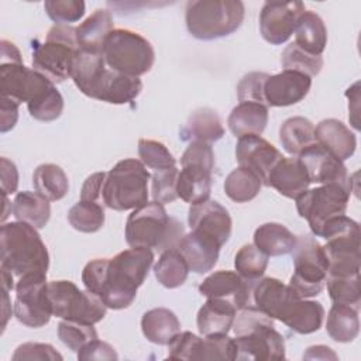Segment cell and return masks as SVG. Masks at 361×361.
I'll return each instance as SVG.
<instances>
[{
    "label": "cell",
    "instance_id": "22",
    "mask_svg": "<svg viewBox=\"0 0 361 361\" xmlns=\"http://www.w3.org/2000/svg\"><path fill=\"white\" fill-rule=\"evenodd\" d=\"M310 179L299 158L283 157L269 172L268 186L288 199H296L307 190Z\"/></svg>",
    "mask_w": 361,
    "mask_h": 361
},
{
    "label": "cell",
    "instance_id": "27",
    "mask_svg": "<svg viewBox=\"0 0 361 361\" xmlns=\"http://www.w3.org/2000/svg\"><path fill=\"white\" fill-rule=\"evenodd\" d=\"M235 314L237 309L230 302L217 298H207L197 312V330L202 336L227 334L233 327Z\"/></svg>",
    "mask_w": 361,
    "mask_h": 361
},
{
    "label": "cell",
    "instance_id": "14",
    "mask_svg": "<svg viewBox=\"0 0 361 361\" xmlns=\"http://www.w3.org/2000/svg\"><path fill=\"white\" fill-rule=\"evenodd\" d=\"M188 224L190 231L214 241L220 248L228 241L233 227L228 210L217 200L212 199L190 204Z\"/></svg>",
    "mask_w": 361,
    "mask_h": 361
},
{
    "label": "cell",
    "instance_id": "56",
    "mask_svg": "<svg viewBox=\"0 0 361 361\" xmlns=\"http://www.w3.org/2000/svg\"><path fill=\"white\" fill-rule=\"evenodd\" d=\"M106 176L107 172H94L90 176H87L80 190V200L97 202L103 204V186Z\"/></svg>",
    "mask_w": 361,
    "mask_h": 361
},
{
    "label": "cell",
    "instance_id": "17",
    "mask_svg": "<svg viewBox=\"0 0 361 361\" xmlns=\"http://www.w3.org/2000/svg\"><path fill=\"white\" fill-rule=\"evenodd\" d=\"M235 360H285V340L275 330V324L261 326L243 336H235Z\"/></svg>",
    "mask_w": 361,
    "mask_h": 361
},
{
    "label": "cell",
    "instance_id": "28",
    "mask_svg": "<svg viewBox=\"0 0 361 361\" xmlns=\"http://www.w3.org/2000/svg\"><path fill=\"white\" fill-rule=\"evenodd\" d=\"M268 107L259 103H238L228 114L227 124L230 131L241 138L244 135H261L268 124Z\"/></svg>",
    "mask_w": 361,
    "mask_h": 361
},
{
    "label": "cell",
    "instance_id": "61",
    "mask_svg": "<svg viewBox=\"0 0 361 361\" xmlns=\"http://www.w3.org/2000/svg\"><path fill=\"white\" fill-rule=\"evenodd\" d=\"M305 360H337V354L327 345H312L303 354Z\"/></svg>",
    "mask_w": 361,
    "mask_h": 361
},
{
    "label": "cell",
    "instance_id": "7",
    "mask_svg": "<svg viewBox=\"0 0 361 361\" xmlns=\"http://www.w3.org/2000/svg\"><path fill=\"white\" fill-rule=\"evenodd\" d=\"M102 54L110 69L135 78L149 72L155 62L151 42L127 28H114L107 35Z\"/></svg>",
    "mask_w": 361,
    "mask_h": 361
},
{
    "label": "cell",
    "instance_id": "30",
    "mask_svg": "<svg viewBox=\"0 0 361 361\" xmlns=\"http://www.w3.org/2000/svg\"><path fill=\"white\" fill-rule=\"evenodd\" d=\"M141 330L148 341L158 345H168L180 333V322L172 310L154 307L142 314Z\"/></svg>",
    "mask_w": 361,
    "mask_h": 361
},
{
    "label": "cell",
    "instance_id": "20",
    "mask_svg": "<svg viewBox=\"0 0 361 361\" xmlns=\"http://www.w3.org/2000/svg\"><path fill=\"white\" fill-rule=\"evenodd\" d=\"M141 90L142 82L140 78L118 73L107 66L99 78L90 97L111 104H127L135 100Z\"/></svg>",
    "mask_w": 361,
    "mask_h": 361
},
{
    "label": "cell",
    "instance_id": "21",
    "mask_svg": "<svg viewBox=\"0 0 361 361\" xmlns=\"http://www.w3.org/2000/svg\"><path fill=\"white\" fill-rule=\"evenodd\" d=\"M254 306L267 313L269 317L282 320L290 303L298 299L292 289L276 278H261L252 288Z\"/></svg>",
    "mask_w": 361,
    "mask_h": 361
},
{
    "label": "cell",
    "instance_id": "42",
    "mask_svg": "<svg viewBox=\"0 0 361 361\" xmlns=\"http://www.w3.org/2000/svg\"><path fill=\"white\" fill-rule=\"evenodd\" d=\"M268 267V255L254 244H244L234 257L235 271L247 281L261 279Z\"/></svg>",
    "mask_w": 361,
    "mask_h": 361
},
{
    "label": "cell",
    "instance_id": "26",
    "mask_svg": "<svg viewBox=\"0 0 361 361\" xmlns=\"http://www.w3.org/2000/svg\"><path fill=\"white\" fill-rule=\"evenodd\" d=\"M224 135V128L219 114L210 107L195 110L179 131L180 140L186 142H207L219 141Z\"/></svg>",
    "mask_w": 361,
    "mask_h": 361
},
{
    "label": "cell",
    "instance_id": "58",
    "mask_svg": "<svg viewBox=\"0 0 361 361\" xmlns=\"http://www.w3.org/2000/svg\"><path fill=\"white\" fill-rule=\"evenodd\" d=\"M18 103L1 97L0 100V131L7 133L17 124L18 120Z\"/></svg>",
    "mask_w": 361,
    "mask_h": 361
},
{
    "label": "cell",
    "instance_id": "54",
    "mask_svg": "<svg viewBox=\"0 0 361 361\" xmlns=\"http://www.w3.org/2000/svg\"><path fill=\"white\" fill-rule=\"evenodd\" d=\"M203 165L206 168H214V152L212 144L207 142H189L188 148L180 157V165Z\"/></svg>",
    "mask_w": 361,
    "mask_h": 361
},
{
    "label": "cell",
    "instance_id": "9",
    "mask_svg": "<svg viewBox=\"0 0 361 361\" xmlns=\"http://www.w3.org/2000/svg\"><path fill=\"white\" fill-rule=\"evenodd\" d=\"M48 299L52 316L96 324L104 319L107 306L90 290H80L72 281L48 282Z\"/></svg>",
    "mask_w": 361,
    "mask_h": 361
},
{
    "label": "cell",
    "instance_id": "11",
    "mask_svg": "<svg viewBox=\"0 0 361 361\" xmlns=\"http://www.w3.org/2000/svg\"><path fill=\"white\" fill-rule=\"evenodd\" d=\"M13 313L27 327L38 329L49 323L52 309L48 299L47 275L28 274L17 279Z\"/></svg>",
    "mask_w": 361,
    "mask_h": 361
},
{
    "label": "cell",
    "instance_id": "59",
    "mask_svg": "<svg viewBox=\"0 0 361 361\" xmlns=\"http://www.w3.org/2000/svg\"><path fill=\"white\" fill-rule=\"evenodd\" d=\"M345 96L348 99V120L355 130L360 128L358 124V110H360V82H355L345 90Z\"/></svg>",
    "mask_w": 361,
    "mask_h": 361
},
{
    "label": "cell",
    "instance_id": "29",
    "mask_svg": "<svg viewBox=\"0 0 361 361\" xmlns=\"http://www.w3.org/2000/svg\"><path fill=\"white\" fill-rule=\"evenodd\" d=\"M114 30V21L109 10H94L76 27V38L80 51L102 52L107 35Z\"/></svg>",
    "mask_w": 361,
    "mask_h": 361
},
{
    "label": "cell",
    "instance_id": "34",
    "mask_svg": "<svg viewBox=\"0 0 361 361\" xmlns=\"http://www.w3.org/2000/svg\"><path fill=\"white\" fill-rule=\"evenodd\" d=\"M279 141L288 154L298 157L306 148L317 142L314 124L302 116L289 117L279 127Z\"/></svg>",
    "mask_w": 361,
    "mask_h": 361
},
{
    "label": "cell",
    "instance_id": "6",
    "mask_svg": "<svg viewBox=\"0 0 361 361\" xmlns=\"http://www.w3.org/2000/svg\"><path fill=\"white\" fill-rule=\"evenodd\" d=\"M79 52L76 27L55 24L49 28L44 42L32 45V69L52 83H62L71 78L73 59Z\"/></svg>",
    "mask_w": 361,
    "mask_h": 361
},
{
    "label": "cell",
    "instance_id": "63",
    "mask_svg": "<svg viewBox=\"0 0 361 361\" xmlns=\"http://www.w3.org/2000/svg\"><path fill=\"white\" fill-rule=\"evenodd\" d=\"M3 216H1V221L4 223V220L7 219V216L8 214H11V213H8V206H11L13 203H10V200H8V197H7V195H3Z\"/></svg>",
    "mask_w": 361,
    "mask_h": 361
},
{
    "label": "cell",
    "instance_id": "4",
    "mask_svg": "<svg viewBox=\"0 0 361 361\" xmlns=\"http://www.w3.org/2000/svg\"><path fill=\"white\" fill-rule=\"evenodd\" d=\"M244 16L245 7L240 0H192L186 3L185 23L192 37L210 41L237 31Z\"/></svg>",
    "mask_w": 361,
    "mask_h": 361
},
{
    "label": "cell",
    "instance_id": "10",
    "mask_svg": "<svg viewBox=\"0 0 361 361\" xmlns=\"http://www.w3.org/2000/svg\"><path fill=\"white\" fill-rule=\"evenodd\" d=\"M350 195L351 190L341 185H322L300 193L295 199L296 210L309 223L313 235L320 237L322 228L329 220L345 214Z\"/></svg>",
    "mask_w": 361,
    "mask_h": 361
},
{
    "label": "cell",
    "instance_id": "40",
    "mask_svg": "<svg viewBox=\"0 0 361 361\" xmlns=\"http://www.w3.org/2000/svg\"><path fill=\"white\" fill-rule=\"evenodd\" d=\"M223 188L233 202L245 203L257 197L262 188V182L250 169L238 166L227 175Z\"/></svg>",
    "mask_w": 361,
    "mask_h": 361
},
{
    "label": "cell",
    "instance_id": "46",
    "mask_svg": "<svg viewBox=\"0 0 361 361\" xmlns=\"http://www.w3.org/2000/svg\"><path fill=\"white\" fill-rule=\"evenodd\" d=\"M58 338L73 353L78 354L87 343L99 338L93 324L62 319L58 324Z\"/></svg>",
    "mask_w": 361,
    "mask_h": 361
},
{
    "label": "cell",
    "instance_id": "52",
    "mask_svg": "<svg viewBox=\"0 0 361 361\" xmlns=\"http://www.w3.org/2000/svg\"><path fill=\"white\" fill-rule=\"evenodd\" d=\"M13 361H62L63 357L51 345L45 343H24L20 344L14 354Z\"/></svg>",
    "mask_w": 361,
    "mask_h": 361
},
{
    "label": "cell",
    "instance_id": "37",
    "mask_svg": "<svg viewBox=\"0 0 361 361\" xmlns=\"http://www.w3.org/2000/svg\"><path fill=\"white\" fill-rule=\"evenodd\" d=\"M326 331L337 343H351L360 333L358 310L340 303H333L329 310Z\"/></svg>",
    "mask_w": 361,
    "mask_h": 361
},
{
    "label": "cell",
    "instance_id": "33",
    "mask_svg": "<svg viewBox=\"0 0 361 361\" xmlns=\"http://www.w3.org/2000/svg\"><path fill=\"white\" fill-rule=\"evenodd\" d=\"M295 44L313 55H322L327 45V28L322 17L306 10L299 17L295 27Z\"/></svg>",
    "mask_w": 361,
    "mask_h": 361
},
{
    "label": "cell",
    "instance_id": "23",
    "mask_svg": "<svg viewBox=\"0 0 361 361\" xmlns=\"http://www.w3.org/2000/svg\"><path fill=\"white\" fill-rule=\"evenodd\" d=\"M176 248L183 255L189 271L199 275L206 274L214 268L220 252V247L214 241L193 231L185 234L178 243Z\"/></svg>",
    "mask_w": 361,
    "mask_h": 361
},
{
    "label": "cell",
    "instance_id": "15",
    "mask_svg": "<svg viewBox=\"0 0 361 361\" xmlns=\"http://www.w3.org/2000/svg\"><path fill=\"white\" fill-rule=\"evenodd\" d=\"M299 161L306 169L310 183H337L353 192L351 179L347 172V166L336 155L322 147L319 142L310 145L298 155Z\"/></svg>",
    "mask_w": 361,
    "mask_h": 361
},
{
    "label": "cell",
    "instance_id": "24",
    "mask_svg": "<svg viewBox=\"0 0 361 361\" xmlns=\"http://www.w3.org/2000/svg\"><path fill=\"white\" fill-rule=\"evenodd\" d=\"M316 141L340 161L351 158L357 148L355 134L340 120L324 118L314 127Z\"/></svg>",
    "mask_w": 361,
    "mask_h": 361
},
{
    "label": "cell",
    "instance_id": "31",
    "mask_svg": "<svg viewBox=\"0 0 361 361\" xmlns=\"http://www.w3.org/2000/svg\"><path fill=\"white\" fill-rule=\"evenodd\" d=\"M326 310L320 302L295 299L282 317V323L298 334L317 331L324 320Z\"/></svg>",
    "mask_w": 361,
    "mask_h": 361
},
{
    "label": "cell",
    "instance_id": "48",
    "mask_svg": "<svg viewBox=\"0 0 361 361\" xmlns=\"http://www.w3.org/2000/svg\"><path fill=\"white\" fill-rule=\"evenodd\" d=\"M138 157L140 161L155 171H162L176 166V159L169 149L159 141L141 138L138 141Z\"/></svg>",
    "mask_w": 361,
    "mask_h": 361
},
{
    "label": "cell",
    "instance_id": "57",
    "mask_svg": "<svg viewBox=\"0 0 361 361\" xmlns=\"http://www.w3.org/2000/svg\"><path fill=\"white\" fill-rule=\"evenodd\" d=\"M0 172H1V193L11 195L17 190L18 186V171L13 161L6 157L0 159Z\"/></svg>",
    "mask_w": 361,
    "mask_h": 361
},
{
    "label": "cell",
    "instance_id": "53",
    "mask_svg": "<svg viewBox=\"0 0 361 361\" xmlns=\"http://www.w3.org/2000/svg\"><path fill=\"white\" fill-rule=\"evenodd\" d=\"M202 337L192 331L178 333L168 344V358L171 360H196Z\"/></svg>",
    "mask_w": 361,
    "mask_h": 361
},
{
    "label": "cell",
    "instance_id": "50",
    "mask_svg": "<svg viewBox=\"0 0 361 361\" xmlns=\"http://www.w3.org/2000/svg\"><path fill=\"white\" fill-rule=\"evenodd\" d=\"M44 8L55 24H71L85 16V1L82 0H47Z\"/></svg>",
    "mask_w": 361,
    "mask_h": 361
},
{
    "label": "cell",
    "instance_id": "35",
    "mask_svg": "<svg viewBox=\"0 0 361 361\" xmlns=\"http://www.w3.org/2000/svg\"><path fill=\"white\" fill-rule=\"evenodd\" d=\"M296 235L281 223H264L254 231V245L268 257H279L292 252Z\"/></svg>",
    "mask_w": 361,
    "mask_h": 361
},
{
    "label": "cell",
    "instance_id": "16",
    "mask_svg": "<svg viewBox=\"0 0 361 361\" xmlns=\"http://www.w3.org/2000/svg\"><path fill=\"white\" fill-rule=\"evenodd\" d=\"M282 158V152L261 135H244L235 144L238 166L254 172L265 186H268L269 172Z\"/></svg>",
    "mask_w": 361,
    "mask_h": 361
},
{
    "label": "cell",
    "instance_id": "12",
    "mask_svg": "<svg viewBox=\"0 0 361 361\" xmlns=\"http://www.w3.org/2000/svg\"><path fill=\"white\" fill-rule=\"evenodd\" d=\"M54 85L44 75L32 68H27L24 63L0 65L1 97L18 104L30 103Z\"/></svg>",
    "mask_w": 361,
    "mask_h": 361
},
{
    "label": "cell",
    "instance_id": "13",
    "mask_svg": "<svg viewBox=\"0 0 361 361\" xmlns=\"http://www.w3.org/2000/svg\"><path fill=\"white\" fill-rule=\"evenodd\" d=\"M306 11L302 1H267L259 13V32L272 45L286 42L296 27L302 13Z\"/></svg>",
    "mask_w": 361,
    "mask_h": 361
},
{
    "label": "cell",
    "instance_id": "36",
    "mask_svg": "<svg viewBox=\"0 0 361 361\" xmlns=\"http://www.w3.org/2000/svg\"><path fill=\"white\" fill-rule=\"evenodd\" d=\"M107 68L102 52L80 51L76 54L71 71V78L76 87L87 97H90L100 75Z\"/></svg>",
    "mask_w": 361,
    "mask_h": 361
},
{
    "label": "cell",
    "instance_id": "41",
    "mask_svg": "<svg viewBox=\"0 0 361 361\" xmlns=\"http://www.w3.org/2000/svg\"><path fill=\"white\" fill-rule=\"evenodd\" d=\"M104 206L97 202L79 200L68 212L69 224L80 233H96L104 224Z\"/></svg>",
    "mask_w": 361,
    "mask_h": 361
},
{
    "label": "cell",
    "instance_id": "19",
    "mask_svg": "<svg viewBox=\"0 0 361 361\" xmlns=\"http://www.w3.org/2000/svg\"><path fill=\"white\" fill-rule=\"evenodd\" d=\"M312 87V78L295 72L282 71L269 75L264 85V100L267 107H286L302 102Z\"/></svg>",
    "mask_w": 361,
    "mask_h": 361
},
{
    "label": "cell",
    "instance_id": "8",
    "mask_svg": "<svg viewBox=\"0 0 361 361\" xmlns=\"http://www.w3.org/2000/svg\"><path fill=\"white\" fill-rule=\"evenodd\" d=\"M293 275L288 286L299 299L317 296L327 276V257L323 245L309 234L296 237V244L292 250Z\"/></svg>",
    "mask_w": 361,
    "mask_h": 361
},
{
    "label": "cell",
    "instance_id": "3",
    "mask_svg": "<svg viewBox=\"0 0 361 361\" xmlns=\"http://www.w3.org/2000/svg\"><path fill=\"white\" fill-rule=\"evenodd\" d=\"M124 235L130 247L155 248L162 252L176 248L185 235V228L179 220L166 213L162 203L154 200L131 212L127 217Z\"/></svg>",
    "mask_w": 361,
    "mask_h": 361
},
{
    "label": "cell",
    "instance_id": "39",
    "mask_svg": "<svg viewBox=\"0 0 361 361\" xmlns=\"http://www.w3.org/2000/svg\"><path fill=\"white\" fill-rule=\"evenodd\" d=\"M154 274L162 286L175 289L185 283L189 267L178 248H169L161 252V257L154 267Z\"/></svg>",
    "mask_w": 361,
    "mask_h": 361
},
{
    "label": "cell",
    "instance_id": "55",
    "mask_svg": "<svg viewBox=\"0 0 361 361\" xmlns=\"http://www.w3.org/2000/svg\"><path fill=\"white\" fill-rule=\"evenodd\" d=\"M118 355L116 350L109 343L102 341L99 338L92 340L82 350L78 351V360H82V361H90V360L116 361Z\"/></svg>",
    "mask_w": 361,
    "mask_h": 361
},
{
    "label": "cell",
    "instance_id": "47",
    "mask_svg": "<svg viewBox=\"0 0 361 361\" xmlns=\"http://www.w3.org/2000/svg\"><path fill=\"white\" fill-rule=\"evenodd\" d=\"M237 345L227 334L203 336L196 360H235Z\"/></svg>",
    "mask_w": 361,
    "mask_h": 361
},
{
    "label": "cell",
    "instance_id": "18",
    "mask_svg": "<svg viewBox=\"0 0 361 361\" xmlns=\"http://www.w3.org/2000/svg\"><path fill=\"white\" fill-rule=\"evenodd\" d=\"M255 282L244 279L237 271H216L199 285L200 295L230 302L237 310L250 305Z\"/></svg>",
    "mask_w": 361,
    "mask_h": 361
},
{
    "label": "cell",
    "instance_id": "43",
    "mask_svg": "<svg viewBox=\"0 0 361 361\" xmlns=\"http://www.w3.org/2000/svg\"><path fill=\"white\" fill-rule=\"evenodd\" d=\"M281 65L285 71H295L313 78L320 73L323 68V58L322 55L309 54L292 42L283 49L281 55Z\"/></svg>",
    "mask_w": 361,
    "mask_h": 361
},
{
    "label": "cell",
    "instance_id": "25",
    "mask_svg": "<svg viewBox=\"0 0 361 361\" xmlns=\"http://www.w3.org/2000/svg\"><path fill=\"white\" fill-rule=\"evenodd\" d=\"M212 172L213 169L203 165H182L176 182L178 197L189 204H197L207 200L212 193Z\"/></svg>",
    "mask_w": 361,
    "mask_h": 361
},
{
    "label": "cell",
    "instance_id": "49",
    "mask_svg": "<svg viewBox=\"0 0 361 361\" xmlns=\"http://www.w3.org/2000/svg\"><path fill=\"white\" fill-rule=\"evenodd\" d=\"M178 175H179V171L176 166L162 169V171H155V173L151 176V192H152V199L155 202L166 204L178 199V193H176Z\"/></svg>",
    "mask_w": 361,
    "mask_h": 361
},
{
    "label": "cell",
    "instance_id": "60",
    "mask_svg": "<svg viewBox=\"0 0 361 361\" xmlns=\"http://www.w3.org/2000/svg\"><path fill=\"white\" fill-rule=\"evenodd\" d=\"M4 63H23L20 49L11 41L1 39L0 42V65Z\"/></svg>",
    "mask_w": 361,
    "mask_h": 361
},
{
    "label": "cell",
    "instance_id": "44",
    "mask_svg": "<svg viewBox=\"0 0 361 361\" xmlns=\"http://www.w3.org/2000/svg\"><path fill=\"white\" fill-rule=\"evenodd\" d=\"M327 292L333 303L347 305L360 310L361 305V289L360 275L353 276H326Z\"/></svg>",
    "mask_w": 361,
    "mask_h": 361
},
{
    "label": "cell",
    "instance_id": "45",
    "mask_svg": "<svg viewBox=\"0 0 361 361\" xmlns=\"http://www.w3.org/2000/svg\"><path fill=\"white\" fill-rule=\"evenodd\" d=\"M63 97L55 85L42 92L30 103H27L30 116L44 123H49L59 118L63 111Z\"/></svg>",
    "mask_w": 361,
    "mask_h": 361
},
{
    "label": "cell",
    "instance_id": "1",
    "mask_svg": "<svg viewBox=\"0 0 361 361\" xmlns=\"http://www.w3.org/2000/svg\"><path fill=\"white\" fill-rule=\"evenodd\" d=\"M152 264V250L131 247L113 258L89 261L82 271V282L87 290L104 302L107 309H126L135 300L137 290L148 276Z\"/></svg>",
    "mask_w": 361,
    "mask_h": 361
},
{
    "label": "cell",
    "instance_id": "62",
    "mask_svg": "<svg viewBox=\"0 0 361 361\" xmlns=\"http://www.w3.org/2000/svg\"><path fill=\"white\" fill-rule=\"evenodd\" d=\"M8 292H10V290L1 288V303H3V323H1V330L6 329L7 322H8L10 316H11V302H10Z\"/></svg>",
    "mask_w": 361,
    "mask_h": 361
},
{
    "label": "cell",
    "instance_id": "51",
    "mask_svg": "<svg viewBox=\"0 0 361 361\" xmlns=\"http://www.w3.org/2000/svg\"><path fill=\"white\" fill-rule=\"evenodd\" d=\"M268 76L269 75L265 72H248L244 75L237 85L238 102H251L267 106L264 100V85Z\"/></svg>",
    "mask_w": 361,
    "mask_h": 361
},
{
    "label": "cell",
    "instance_id": "2",
    "mask_svg": "<svg viewBox=\"0 0 361 361\" xmlns=\"http://www.w3.org/2000/svg\"><path fill=\"white\" fill-rule=\"evenodd\" d=\"M49 268V254L37 228L23 223H3L0 231V269L13 278L44 274Z\"/></svg>",
    "mask_w": 361,
    "mask_h": 361
},
{
    "label": "cell",
    "instance_id": "38",
    "mask_svg": "<svg viewBox=\"0 0 361 361\" xmlns=\"http://www.w3.org/2000/svg\"><path fill=\"white\" fill-rule=\"evenodd\" d=\"M32 185L35 192L47 197L49 202L63 199L69 190L68 176L56 164L38 165L32 173Z\"/></svg>",
    "mask_w": 361,
    "mask_h": 361
},
{
    "label": "cell",
    "instance_id": "32",
    "mask_svg": "<svg viewBox=\"0 0 361 361\" xmlns=\"http://www.w3.org/2000/svg\"><path fill=\"white\" fill-rule=\"evenodd\" d=\"M11 213L17 221L27 223L32 227L44 228L51 217L49 200L38 192H18L13 200Z\"/></svg>",
    "mask_w": 361,
    "mask_h": 361
},
{
    "label": "cell",
    "instance_id": "5",
    "mask_svg": "<svg viewBox=\"0 0 361 361\" xmlns=\"http://www.w3.org/2000/svg\"><path fill=\"white\" fill-rule=\"evenodd\" d=\"M151 179L145 165L135 158L118 161L109 172L103 186V204L111 210H134L148 202V182Z\"/></svg>",
    "mask_w": 361,
    "mask_h": 361
}]
</instances>
